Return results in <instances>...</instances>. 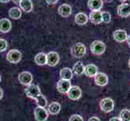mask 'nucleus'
Wrapping results in <instances>:
<instances>
[{
  "mask_svg": "<svg viewBox=\"0 0 130 121\" xmlns=\"http://www.w3.org/2000/svg\"><path fill=\"white\" fill-rule=\"evenodd\" d=\"M128 66L130 67V59L128 60Z\"/></svg>",
  "mask_w": 130,
  "mask_h": 121,
  "instance_id": "nucleus-40",
  "label": "nucleus"
},
{
  "mask_svg": "<svg viewBox=\"0 0 130 121\" xmlns=\"http://www.w3.org/2000/svg\"><path fill=\"white\" fill-rule=\"evenodd\" d=\"M34 115L37 121H45L48 117V113L45 108L37 107L34 111Z\"/></svg>",
  "mask_w": 130,
  "mask_h": 121,
  "instance_id": "nucleus-8",
  "label": "nucleus"
},
{
  "mask_svg": "<svg viewBox=\"0 0 130 121\" xmlns=\"http://www.w3.org/2000/svg\"><path fill=\"white\" fill-rule=\"evenodd\" d=\"M105 1H106V2H108V3H109V2H111V1H112V0H105Z\"/></svg>",
  "mask_w": 130,
  "mask_h": 121,
  "instance_id": "nucleus-39",
  "label": "nucleus"
},
{
  "mask_svg": "<svg viewBox=\"0 0 130 121\" xmlns=\"http://www.w3.org/2000/svg\"><path fill=\"white\" fill-rule=\"evenodd\" d=\"M35 62L38 65H44L47 64V57L44 53H39L35 57Z\"/></svg>",
  "mask_w": 130,
  "mask_h": 121,
  "instance_id": "nucleus-23",
  "label": "nucleus"
},
{
  "mask_svg": "<svg viewBox=\"0 0 130 121\" xmlns=\"http://www.w3.org/2000/svg\"><path fill=\"white\" fill-rule=\"evenodd\" d=\"M22 15V11L20 7H11L9 10V16L13 20H19Z\"/></svg>",
  "mask_w": 130,
  "mask_h": 121,
  "instance_id": "nucleus-22",
  "label": "nucleus"
},
{
  "mask_svg": "<svg viewBox=\"0 0 130 121\" xmlns=\"http://www.w3.org/2000/svg\"><path fill=\"white\" fill-rule=\"evenodd\" d=\"M90 20L94 24H100L102 23V14L100 11H91L89 15Z\"/></svg>",
  "mask_w": 130,
  "mask_h": 121,
  "instance_id": "nucleus-17",
  "label": "nucleus"
},
{
  "mask_svg": "<svg viewBox=\"0 0 130 121\" xmlns=\"http://www.w3.org/2000/svg\"><path fill=\"white\" fill-rule=\"evenodd\" d=\"M20 7L24 12L29 13L32 11L33 4L31 0H21V2L20 3Z\"/></svg>",
  "mask_w": 130,
  "mask_h": 121,
  "instance_id": "nucleus-19",
  "label": "nucleus"
},
{
  "mask_svg": "<svg viewBox=\"0 0 130 121\" xmlns=\"http://www.w3.org/2000/svg\"><path fill=\"white\" fill-rule=\"evenodd\" d=\"M120 119L121 121H130V111L124 109L120 113Z\"/></svg>",
  "mask_w": 130,
  "mask_h": 121,
  "instance_id": "nucleus-27",
  "label": "nucleus"
},
{
  "mask_svg": "<svg viewBox=\"0 0 130 121\" xmlns=\"http://www.w3.org/2000/svg\"><path fill=\"white\" fill-rule=\"evenodd\" d=\"M87 48L83 43H77L71 47L70 53L74 57L81 58L86 54Z\"/></svg>",
  "mask_w": 130,
  "mask_h": 121,
  "instance_id": "nucleus-1",
  "label": "nucleus"
},
{
  "mask_svg": "<svg viewBox=\"0 0 130 121\" xmlns=\"http://www.w3.org/2000/svg\"><path fill=\"white\" fill-rule=\"evenodd\" d=\"M9 1H10V0H0V3H7Z\"/></svg>",
  "mask_w": 130,
  "mask_h": 121,
  "instance_id": "nucleus-37",
  "label": "nucleus"
},
{
  "mask_svg": "<svg viewBox=\"0 0 130 121\" xmlns=\"http://www.w3.org/2000/svg\"><path fill=\"white\" fill-rule=\"evenodd\" d=\"M25 94L28 98L35 99L39 95H41V90L39 86L36 84H30L29 86H27L25 89Z\"/></svg>",
  "mask_w": 130,
  "mask_h": 121,
  "instance_id": "nucleus-3",
  "label": "nucleus"
},
{
  "mask_svg": "<svg viewBox=\"0 0 130 121\" xmlns=\"http://www.w3.org/2000/svg\"><path fill=\"white\" fill-rule=\"evenodd\" d=\"M117 14L122 18H127L130 15V2H124L119 5Z\"/></svg>",
  "mask_w": 130,
  "mask_h": 121,
  "instance_id": "nucleus-6",
  "label": "nucleus"
},
{
  "mask_svg": "<svg viewBox=\"0 0 130 121\" xmlns=\"http://www.w3.org/2000/svg\"><path fill=\"white\" fill-rule=\"evenodd\" d=\"M58 14L64 18L69 17L72 14V7L69 4H62L58 7Z\"/></svg>",
  "mask_w": 130,
  "mask_h": 121,
  "instance_id": "nucleus-14",
  "label": "nucleus"
},
{
  "mask_svg": "<svg viewBox=\"0 0 130 121\" xmlns=\"http://www.w3.org/2000/svg\"><path fill=\"white\" fill-rule=\"evenodd\" d=\"M21 57L22 54L19 50H17V49H12V50H10L7 53L6 58L7 61L10 62V63L16 64L20 61Z\"/></svg>",
  "mask_w": 130,
  "mask_h": 121,
  "instance_id": "nucleus-4",
  "label": "nucleus"
},
{
  "mask_svg": "<svg viewBox=\"0 0 130 121\" xmlns=\"http://www.w3.org/2000/svg\"><path fill=\"white\" fill-rule=\"evenodd\" d=\"M127 43H128V46L130 47V35L129 36H128V37H127Z\"/></svg>",
  "mask_w": 130,
  "mask_h": 121,
  "instance_id": "nucleus-35",
  "label": "nucleus"
},
{
  "mask_svg": "<svg viewBox=\"0 0 130 121\" xmlns=\"http://www.w3.org/2000/svg\"><path fill=\"white\" fill-rule=\"evenodd\" d=\"M66 94L69 98H70L71 100H78L82 96V91L78 87L74 86L70 88V90Z\"/></svg>",
  "mask_w": 130,
  "mask_h": 121,
  "instance_id": "nucleus-9",
  "label": "nucleus"
},
{
  "mask_svg": "<svg viewBox=\"0 0 130 121\" xmlns=\"http://www.w3.org/2000/svg\"><path fill=\"white\" fill-rule=\"evenodd\" d=\"M88 121H100V119H99L98 117H95V116H93V117L90 118Z\"/></svg>",
  "mask_w": 130,
  "mask_h": 121,
  "instance_id": "nucleus-32",
  "label": "nucleus"
},
{
  "mask_svg": "<svg viewBox=\"0 0 130 121\" xmlns=\"http://www.w3.org/2000/svg\"><path fill=\"white\" fill-rule=\"evenodd\" d=\"M0 82H1V75H0Z\"/></svg>",
  "mask_w": 130,
  "mask_h": 121,
  "instance_id": "nucleus-41",
  "label": "nucleus"
},
{
  "mask_svg": "<svg viewBox=\"0 0 130 121\" xmlns=\"http://www.w3.org/2000/svg\"><path fill=\"white\" fill-rule=\"evenodd\" d=\"M11 29V23L8 19L0 20V32L2 33H7Z\"/></svg>",
  "mask_w": 130,
  "mask_h": 121,
  "instance_id": "nucleus-18",
  "label": "nucleus"
},
{
  "mask_svg": "<svg viewBox=\"0 0 130 121\" xmlns=\"http://www.w3.org/2000/svg\"><path fill=\"white\" fill-rule=\"evenodd\" d=\"M46 3L48 4H50V5H53V4H56L57 2H58V0H45Z\"/></svg>",
  "mask_w": 130,
  "mask_h": 121,
  "instance_id": "nucleus-31",
  "label": "nucleus"
},
{
  "mask_svg": "<svg viewBox=\"0 0 130 121\" xmlns=\"http://www.w3.org/2000/svg\"><path fill=\"white\" fill-rule=\"evenodd\" d=\"M87 5L90 10L92 11H100L104 5V1L103 0H88Z\"/></svg>",
  "mask_w": 130,
  "mask_h": 121,
  "instance_id": "nucleus-12",
  "label": "nucleus"
},
{
  "mask_svg": "<svg viewBox=\"0 0 130 121\" xmlns=\"http://www.w3.org/2000/svg\"><path fill=\"white\" fill-rule=\"evenodd\" d=\"M90 48H91V51L93 54L101 55L105 52L106 45L101 40H95V41L92 42Z\"/></svg>",
  "mask_w": 130,
  "mask_h": 121,
  "instance_id": "nucleus-2",
  "label": "nucleus"
},
{
  "mask_svg": "<svg viewBox=\"0 0 130 121\" xmlns=\"http://www.w3.org/2000/svg\"><path fill=\"white\" fill-rule=\"evenodd\" d=\"M12 1L15 4H20V3L21 2V0H12Z\"/></svg>",
  "mask_w": 130,
  "mask_h": 121,
  "instance_id": "nucleus-36",
  "label": "nucleus"
},
{
  "mask_svg": "<svg viewBox=\"0 0 130 121\" xmlns=\"http://www.w3.org/2000/svg\"><path fill=\"white\" fill-rule=\"evenodd\" d=\"M61 111V105L57 102H51L48 107V113L51 115H57Z\"/></svg>",
  "mask_w": 130,
  "mask_h": 121,
  "instance_id": "nucleus-21",
  "label": "nucleus"
},
{
  "mask_svg": "<svg viewBox=\"0 0 130 121\" xmlns=\"http://www.w3.org/2000/svg\"><path fill=\"white\" fill-rule=\"evenodd\" d=\"M19 82L24 85V86H29L30 84H32V74L30 72H28V71H24L19 74Z\"/></svg>",
  "mask_w": 130,
  "mask_h": 121,
  "instance_id": "nucleus-7",
  "label": "nucleus"
},
{
  "mask_svg": "<svg viewBox=\"0 0 130 121\" xmlns=\"http://www.w3.org/2000/svg\"><path fill=\"white\" fill-rule=\"evenodd\" d=\"M7 48V42L6 40L0 38V52H4Z\"/></svg>",
  "mask_w": 130,
  "mask_h": 121,
  "instance_id": "nucleus-29",
  "label": "nucleus"
},
{
  "mask_svg": "<svg viewBox=\"0 0 130 121\" xmlns=\"http://www.w3.org/2000/svg\"><path fill=\"white\" fill-rule=\"evenodd\" d=\"M47 57V65L49 66H55L59 62V55L56 52H49L46 54Z\"/></svg>",
  "mask_w": 130,
  "mask_h": 121,
  "instance_id": "nucleus-11",
  "label": "nucleus"
},
{
  "mask_svg": "<svg viewBox=\"0 0 130 121\" xmlns=\"http://www.w3.org/2000/svg\"><path fill=\"white\" fill-rule=\"evenodd\" d=\"M100 107L104 112H111L114 109V101L111 98H103L100 102Z\"/></svg>",
  "mask_w": 130,
  "mask_h": 121,
  "instance_id": "nucleus-5",
  "label": "nucleus"
},
{
  "mask_svg": "<svg viewBox=\"0 0 130 121\" xmlns=\"http://www.w3.org/2000/svg\"><path fill=\"white\" fill-rule=\"evenodd\" d=\"M95 82L100 87H104L108 82V77L104 73H98L95 76Z\"/></svg>",
  "mask_w": 130,
  "mask_h": 121,
  "instance_id": "nucleus-13",
  "label": "nucleus"
},
{
  "mask_svg": "<svg viewBox=\"0 0 130 121\" xmlns=\"http://www.w3.org/2000/svg\"><path fill=\"white\" fill-rule=\"evenodd\" d=\"M72 87L70 80H65V79H60L57 82V91L61 94H66L68 92L70 88Z\"/></svg>",
  "mask_w": 130,
  "mask_h": 121,
  "instance_id": "nucleus-10",
  "label": "nucleus"
},
{
  "mask_svg": "<svg viewBox=\"0 0 130 121\" xmlns=\"http://www.w3.org/2000/svg\"><path fill=\"white\" fill-rule=\"evenodd\" d=\"M120 2H122V3H124L125 1H127V0H120Z\"/></svg>",
  "mask_w": 130,
  "mask_h": 121,
  "instance_id": "nucleus-38",
  "label": "nucleus"
},
{
  "mask_svg": "<svg viewBox=\"0 0 130 121\" xmlns=\"http://www.w3.org/2000/svg\"><path fill=\"white\" fill-rule=\"evenodd\" d=\"M84 74L90 78L95 77L98 74V67L94 64H89L85 66Z\"/></svg>",
  "mask_w": 130,
  "mask_h": 121,
  "instance_id": "nucleus-16",
  "label": "nucleus"
},
{
  "mask_svg": "<svg viewBox=\"0 0 130 121\" xmlns=\"http://www.w3.org/2000/svg\"><path fill=\"white\" fill-rule=\"evenodd\" d=\"M84 68L85 66L81 61H78L74 64L73 67V72L78 76H80L84 74Z\"/></svg>",
  "mask_w": 130,
  "mask_h": 121,
  "instance_id": "nucleus-25",
  "label": "nucleus"
},
{
  "mask_svg": "<svg viewBox=\"0 0 130 121\" xmlns=\"http://www.w3.org/2000/svg\"><path fill=\"white\" fill-rule=\"evenodd\" d=\"M3 96V90L0 88V99H2Z\"/></svg>",
  "mask_w": 130,
  "mask_h": 121,
  "instance_id": "nucleus-34",
  "label": "nucleus"
},
{
  "mask_svg": "<svg viewBox=\"0 0 130 121\" xmlns=\"http://www.w3.org/2000/svg\"><path fill=\"white\" fill-rule=\"evenodd\" d=\"M36 102H37V107H45L47 106V99L46 98L44 97L43 95H39L37 98H35Z\"/></svg>",
  "mask_w": 130,
  "mask_h": 121,
  "instance_id": "nucleus-26",
  "label": "nucleus"
},
{
  "mask_svg": "<svg viewBox=\"0 0 130 121\" xmlns=\"http://www.w3.org/2000/svg\"><path fill=\"white\" fill-rule=\"evenodd\" d=\"M109 121H121L120 120V118H117V117H112V118H111Z\"/></svg>",
  "mask_w": 130,
  "mask_h": 121,
  "instance_id": "nucleus-33",
  "label": "nucleus"
},
{
  "mask_svg": "<svg viewBox=\"0 0 130 121\" xmlns=\"http://www.w3.org/2000/svg\"><path fill=\"white\" fill-rule=\"evenodd\" d=\"M60 77L61 79L70 80L73 77V71L70 68H63L60 71Z\"/></svg>",
  "mask_w": 130,
  "mask_h": 121,
  "instance_id": "nucleus-24",
  "label": "nucleus"
},
{
  "mask_svg": "<svg viewBox=\"0 0 130 121\" xmlns=\"http://www.w3.org/2000/svg\"><path fill=\"white\" fill-rule=\"evenodd\" d=\"M101 14H102V21L106 24L109 23L111 20V15L110 13L108 11H103L101 12Z\"/></svg>",
  "mask_w": 130,
  "mask_h": 121,
  "instance_id": "nucleus-28",
  "label": "nucleus"
},
{
  "mask_svg": "<svg viewBox=\"0 0 130 121\" xmlns=\"http://www.w3.org/2000/svg\"><path fill=\"white\" fill-rule=\"evenodd\" d=\"M69 121H83V118L79 115H71Z\"/></svg>",
  "mask_w": 130,
  "mask_h": 121,
  "instance_id": "nucleus-30",
  "label": "nucleus"
},
{
  "mask_svg": "<svg viewBox=\"0 0 130 121\" xmlns=\"http://www.w3.org/2000/svg\"><path fill=\"white\" fill-rule=\"evenodd\" d=\"M127 37H128L127 32L123 29L116 30L113 32V38L116 41H117V42L122 43L127 40Z\"/></svg>",
  "mask_w": 130,
  "mask_h": 121,
  "instance_id": "nucleus-15",
  "label": "nucleus"
},
{
  "mask_svg": "<svg viewBox=\"0 0 130 121\" xmlns=\"http://www.w3.org/2000/svg\"><path fill=\"white\" fill-rule=\"evenodd\" d=\"M74 21L78 25H85L88 22V16L85 13L79 12L75 15Z\"/></svg>",
  "mask_w": 130,
  "mask_h": 121,
  "instance_id": "nucleus-20",
  "label": "nucleus"
}]
</instances>
